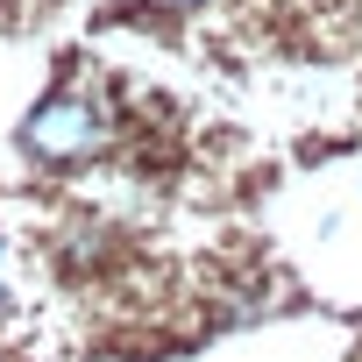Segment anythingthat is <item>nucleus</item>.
Here are the masks:
<instances>
[{
    "instance_id": "1",
    "label": "nucleus",
    "mask_w": 362,
    "mask_h": 362,
    "mask_svg": "<svg viewBox=\"0 0 362 362\" xmlns=\"http://www.w3.org/2000/svg\"><path fill=\"white\" fill-rule=\"evenodd\" d=\"M107 142H114V114L100 93H57L22 121V149L43 163H78V156H100Z\"/></svg>"
},
{
    "instance_id": "2",
    "label": "nucleus",
    "mask_w": 362,
    "mask_h": 362,
    "mask_svg": "<svg viewBox=\"0 0 362 362\" xmlns=\"http://www.w3.org/2000/svg\"><path fill=\"white\" fill-rule=\"evenodd\" d=\"M0 284H8V270H0Z\"/></svg>"
}]
</instances>
